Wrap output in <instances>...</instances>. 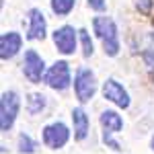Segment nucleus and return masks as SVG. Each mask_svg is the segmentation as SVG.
Instances as JSON below:
<instances>
[{
	"label": "nucleus",
	"instance_id": "2eb2a0df",
	"mask_svg": "<svg viewBox=\"0 0 154 154\" xmlns=\"http://www.w3.org/2000/svg\"><path fill=\"white\" fill-rule=\"evenodd\" d=\"M35 150H37L35 140H31V136H27V134H21L19 136V152L21 154H33Z\"/></svg>",
	"mask_w": 154,
	"mask_h": 154
},
{
	"label": "nucleus",
	"instance_id": "f8f14e48",
	"mask_svg": "<svg viewBox=\"0 0 154 154\" xmlns=\"http://www.w3.org/2000/svg\"><path fill=\"white\" fill-rule=\"evenodd\" d=\"M101 125H103V130L107 131H113V134H117V131L123 130V119L119 115L117 111H111V109H107L101 113Z\"/></svg>",
	"mask_w": 154,
	"mask_h": 154
},
{
	"label": "nucleus",
	"instance_id": "6ab92c4d",
	"mask_svg": "<svg viewBox=\"0 0 154 154\" xmlns=\"http://www.w3.org/2000/svg\"><path fill=\"white\" fill-rule=\"evenodd\" d=\"M88 6L97 12H103L107 8V0H88Z\"/></svg>",
	"mask_w": 154,
	"mask_h": 154
},
{
	"label": "nucleus",
	"instance_id": "412c9836",
	"mask_svg": "<svg viewBox=\"0 0 154 154\" xmlns=\"http://www.w3.org/2000/svg\"><path fill=\"white\" fill-rule=\"evenodd\" d=\"M150 146H152V150H154V136H152V140H150Z\"/></svg>",
	"mask_w": 154,
	"mask_h": 154
},
{
	"label": "nucleus",
	"instance_id": "4468645a",
	"mask_svg": "<svg viewBox=\"0 0 154 154\" xmlns=\"http://www.w3.org/2000/svg\"><path fill=\"white\" fill-rule=\"evenodd\" d=\"M49 4H51L54 14H58V17H66V14H70V12L74 11L76 0H51Z\"/></svg>",
	"mask_w": 154,
	"mask_h": 154
},
{
	"label": "nucleus",
	"instance_id": "dca6fc26",
	"mask_svg": "<svg viewBox=\"0 0 154 154\" xmlns=\"http://www.w3.org/2000/svg\"><path fill=\"white\" fill-rule=\"evenodd\" d=\"M78 35H80V41H82V54H84V58H91V56H93V51H95V48H93V39H91V35H88V31H86V29H80V31H78Z\"/></svg>",
	"mask_w": 154,
	"mask_h": 154
},
{
	"label": "nucleus",
	"instance_id": "39448f33",
	"mask_svg": "<svg viewBox=\"0 0 154 154\" xmlns=\"http://www.w3.org/2000/svg\"><path fill=\"white\" fill-rule=\"evenodd\" d=\"M68 140H70V130H68L66 123L54 121V123H49V125L43 128V144L48 148H51V150L64 148L68 144Z\"/></svg>",
	"mask_w": 154,
	"mask_h": 154
},
{
	"label": "nucleus",
	"instance_id": "4be33fe9",
	"mask_svg": "<svg viewBox=\"0 0 154 154\" xmlns=\"http://www.w3.org/2000/svg\"><path fill=\"white\" fill-rule=\"evenodd\" d=\"M152 37H154V33H152Z\"/></svg>",
	"mask_w": 154,
	"mask_h": 154
},
{
	"label": "nucleus",
	"instance_id": "9b49d317",
	"mask_svg": "<svg viewBox=\"0 0 154 154\" xmlns=\"http://www.w3.org/2000/svg\"><path fill=\"white\" fill-rule=\"evenodd\" d=\"M72 123H74V140L82 142L88 136V125H91L88 115H86V111L82 107H74L72 109Z\"/></svg>",
	"mask_w": 154,
	"mask_h": 154
},
{
	"label": "nucleus",
	"instance_id": "f03ea898",
	"mask_svg": "<svg viewBox=\"0 0 154 154\" xmlns=\"http://www.w3.org/2000/svg\"><path fill=\"white\" fill-rule=\"evenodd\" d=\"M21 109V97L17 91H4L2 99H0V130L2 131H11L17 115Z\"/></svg>",
	"mask_w": 154,
	"mask_h": 154
},
{
	"label": "nucleus",
	"instance_id": "aec40b11",
	"mask_svg": "<svg viewBox=\"0 0 154 154\" xmlns=\"http://www.w3.org/2000/svg\"><path fill=\"white\" fill-rule=\"evenodd\" d=\"M142 58H144V62H146V66H150V68L154 70V49H148V51H144Z\"/></svg>",
	"mask_w": 154,
	"mask_h": 154
},
{
	"label": "nucleus",
	"instance_id": "0eeeda50",
	"mask_svg": "<svg viewBox=\"0 0 154 154\" xmlns=\"http://www.w3.org/2000/svg\"><path fill=\"white\" fill-rule=\"evenodd\" d=\"M76 37H78V31L70 25H64L51 33V39H54L58 51L64 56H72L76 51Z\"/></svg>",
	"mask_w": 154,
	"mask_h": 154
},
{
	"label": "nucleus",
	"instance_id": "f3484780",
	"mask_svg": "<svg viewBox=\"0 0 154 154\" xmlns=\"http://www.w3.org/2000/svg\"><path fill=\"white\" fill-rule=\"evenodd\" d=\"M152 4H154V0H136V6H138V11L142 14H150L152 12Z\"/></svg>",
	"mask_w": 154,
	"mask_h": 154
},
{
	"label": "nucleus",
	"instance_id": "423d86ee",
	"mask_svg": "<svg viewBox=\"0 0 154 154\" xmlns=\"http://www.w3.org/2000/svg\"><path fill=\"white\" fill-rule=\"evenodd\" d=\"M23 72L29 78V82H41V78H45V62L43 58L37 54L35 49H27L25 51V60H23Z\"/></svg>",
	"mask_w": 154,
	"mask_h": 154
},
{
	"label": "nucleus",
	"instance_id": "6e6552de",
	"mask_svg": "<svg viewBox=\"0 0 154 154\" xmlns=\"http://www.w3.org/2000/svg\"><path fill=\"white\" fill-rule=\"evenodd\" d=\"M103 97H105L107 101H111L113 105H117L119 109H128L130 103H131L128 91L115 78H107L105 80V84H103Z\"/></svg>",
	"mask_w": 154,
	"mask_h": 154
},
{
	"label": "nucleus",
	"instance_id": "9d476101",
	"mask_svg": "<svg viewBox=\"0 0 154 154\" xmlns=\"http://www.w3.org/2000/svg\"><path fill=\"white\" fill-rule=\"evenodd\" d=\"M21 45H23V37L19 35L17 31H6L0 37V58L4 60H12L19 51H21Z\"/></svg>",
	"mask_w": 154,
	"mask_h": 154
},
{
	"label": "nucleus",
	"instance_id": "a211bd4d",
	"mask_svg": "<svg viewBox=\"0 0 154 154\" xmlns=\"http://www.w3.org/2000/svg\"><path fill=\"white\" fill-rule=\"evenodd\" d=\"M111 134H113V131H103V142L107 144V146H109V148H113V150H121V146H119V142H115V140H113V138H111Z\"/></svg>",
	"mask_w": 154,
	"mask_h": 154
},
{
	"label": "nucleus",
	"instance_id": "ddd939ff",
	"mask_svg": "<svg viewBox=\"0 0 154 154\" xmlns=\"http://www.w3.org/2000/svg\"><path fill=\"white\" fill-rule=\"evenodd\" d=\"M45 105H48V101H45V97L41 95V93H33V95H29V99H27V111L31 115L41 113L45 109Z\"/></svg>",
	"mask_w": 154,
	"mask_h": 154
},
{
	"label": "nucleus",
	"instance_id": "7ed1b4c3",
	"mask_svg": "<svg viewBox=\"0 0 154 154\" xmlns=\"http://www.w3.org/2000/svg\"><path fill=\"white\" fill-rule=\"evenodd\" d=\"M74 93L80 103H88L97 93V78L91 68H80L74 76Z\"/></svg>",
	"mask_w": 154,
	"mask_h": 154
},
{
	"label": "nucleus",
	"instance_id": "f257e3e1",
	"mask_svg": "<svg viewBox=\"0 0 154 154\" xmlns=\"http://www.w3.org/2000/svg\"><path fill=\"white\" fill-rule=\"evenodd\" d=\"M93 29L97 37L101 39L103 49L109 58H115L119 54V35H117V25L111 17H95L93 19Z\"/></svg>",
	"mask_w": 154,
	"mask_h": 154
},
{
	"label": "nucleus",
	"instance_id": "20e7f679",
	"mask_svg": "<svg viewBox=\"0 0 154 154\" xmlns=\"http://www.w3.org/2000/svg\"><path fill=\"white\" fill-rule=\"evenodd\" d=\"M45 84H48L49 88H54V91H60V93H64L68 86H70V66H68V62H64V60H60L56 62L48 72H45Z\"/></svg>",
	"mask_w": 154,
	"mask_h": 154
},
{
	"label": "nucleus",
	"instance_id": "1a4fd4ad",
	"mask_svg": "<svg viewBox=\"0 0 154 154\" xmlns=\"http://www.w3.org/2000/svg\"><path fill=\"white\" fill-rule=\"evenodd\" d=\"M48 33V23L45 17L39 8H31L29 11V31H27V39L29 41H41L45 39Z\"/></svg>",
	"mask_w": 154,
	"mask_h": 154
}]
</instances>
